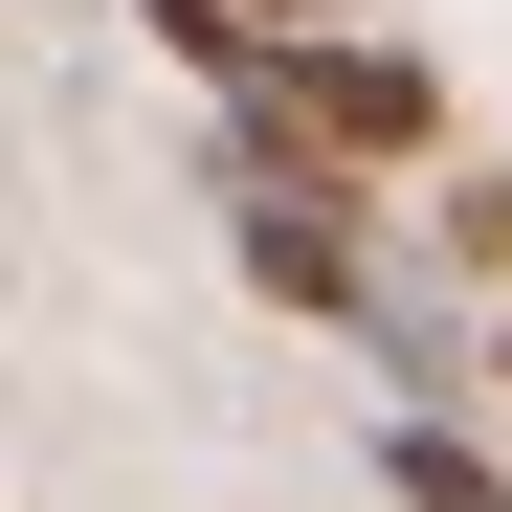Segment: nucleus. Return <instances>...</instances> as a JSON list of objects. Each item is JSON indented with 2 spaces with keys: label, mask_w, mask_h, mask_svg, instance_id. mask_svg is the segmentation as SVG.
Returning <instances> with one entry per match:
<instances>
[{
  "label": "nucleus",
  "mask_w": 512,
  "mask_h": 512,
  "mask_svg": "<svg viewBox=\"0 0 512 512\" xmlns=\"http://www.w3.org/2000/svg\"><path fill=\"white\" fill-rule=\"evenodd\" d=\"M423 223H446V268H468V290H512V179H446Z\"/></svg>",
  "instance_id": "nucleus-4"
},
{
  "label": "nucleus",
  "mask_w": 512,
  "mask_h": 512,
  "mask_svg": "<svg viewBox=\"0 0 512 512\" xmlns=\"http://www.w3.org/2000/svg\"><path fill=\"white\" fill-rule=\"evenodd\" d=\"M379 490H401V512H512V468L468 446L446 401H401V423H379Z\"/></svg>",
  "instance_id": "nucleus-2"
},
{
  "label": "nucleus",
  "mask_w": 512,
  "mask_h": 512,
  "mask_svg": "<svg viewBox=\"0 0 512 512\" xmlns=\"http://www.w3.org/2000/svg\"><path fill=\"white\" fill-rule=\"evenodd\" d=\"M223 156H312V179H423L446 156V67L379 23H268V67L223 90Z\"/></svg>",
  "instance_id": "nucleus-1"
},
{
  "label": "nucleus",
  "mask_w": 512,
  "mask_h": 512,
  "mask_svg": "<svg viewBox=\"0 0 512 512\" xmlns=\"http://www.w3.org/2000/svg\"><path fill=\"white\" fill-rule=\"evenodd\" d=\"M134 23H156V45H179V67H201V90H245V67H268V0H134Z\"/></svg>",
  "instance_id": "nucleus-3"
}]
</instances>
